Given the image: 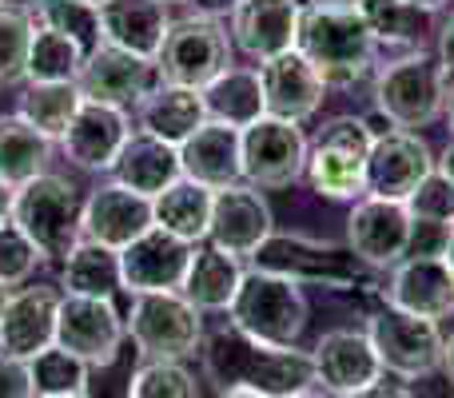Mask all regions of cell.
I'll use <instances>...</instances> for the list:
<instances>
[{"mask_svg": "<svg viewBox=\"0 0 454 398\" xmlns=\"http://www.w3.org/2000/svg\"><path fill=\"white\" fill-rule=\"evenodd\" d=\"M439 64L447 68V76L454 72V12H450V20L442 24V32H439Z\"/></svg>", "mask_w": 454, "mask_h": 398, "instance_id": "45", "label": "cell"}, {"mask_svg": "<svg viewBox=\"0 0 454 398\" xmlns=\"http://www.w3.org/2000/svg\"><path fill=\"white\" fill-rule=\"evenodd\" d=\"M212 203H215L212 188L180 176L172 188H164L152 199V211H156V227L172 231L184 243H200L207 239V227H212Z\"/></svg>", "mask_w": 454, "mask_h": 398, "instance_id": "31", "label": "cell"}, {"mask_svg": "<svg viewBox=\"0 0 454 398\" xmlns=\"http://www.w3.org/2000/svg\"><path fill=\"white\" fill-rule=\"evenodd\" d=\"M271 231H275L271 207L259 196V188H251V183H231V188L215 191L212 227H207L212 247H220L235 259H251Z\"/></svg>", "mask_w": 454, "mask_h": 398, "instance_id": "19", "label": "cell"}, {"mask_svg": "<svg viewBox=\"0 0 454 398\" xmlns=\"http://www.w3.org/2000/svg\"><path fill=\"white\" fill-rule=\"evenodd\" d=\"M72 4H84V8H100V4H108V0H72Z\"/></svg>", "mask_w": 454, "mask_h": 398, "instance_id": "54", "label": "cell"}, {"mask_svg": "<svg viewBox=\"0 0 454 398\" xmlns=\"http://www.w3.org/2000/svg\"><path fill=\"white\" fill-rule=\"evenodd\" d=\"M407 4H415V8H423V12H439L447 0H407Z\"/></svg>", "mask_w": 454, "mask_h": 398, "instance_id": "51", "label": "cell"}, {"mask_svg": "<svg viewBox=\"0 0 454 398\" xmlns=\"http://www.w3.org/2000/svg\"><path fill=\"white\" fill-rule=\"evenodd\" d=\"M259 84H263L267 116L291 120V124L311 120L323 108V100H327V80L315 72V64L299 48L259 64Z\"/></svg>", "mask_w": 454, "mask_h": 398, "instance_id": "17", "label": "cell"}, {"mask_svg": "<svg viewBox=\"0 0 454 398\" xmlns=\"http://www.w3.org/2000/svg\"><path fill=\"white\" fill-rule=\"evenodd\" d=\"M434 168H439V172H442V176H447V180L454 183V144H450L447 152H442V160H439V164H434Z\"/></svg>", "mask_w": 454, "mask_h": 398, "instance_id": "48", "label": "cell"}, {"mask_svg": "<svg viewBox=\"0 0 454 398\" xmlns=\"http://www.w3.org/2000/svg\"><path fill=\"white\" fill-rule=\"evenodd\" d=\"M347 398H407V394H399V391H387L383 383L379 386H371V391H359V394H347Z\"/></svg>", "mask_w": 454, "mask_h": 398, "instance_id": "47", "label": "cell"}, {"mask_svg": "<svg viewBox=\"0 0 454 398\" xmlns=\"http://www.w3.org/2000/svg\"><path fill=\"white\" fill-rule=\"evenodd\" d=\"M36 398H84V394H36Z\"/></svg>", "mask_w": 454, "mask_h": 398, "instance_id": "57", "label": "cell"}, {"mask_svg": "<svg viewBox=\"0 0 454 398\" xmlns=\"http://www.w3.org/2000/svg\"><path fill=\"white\" fill-rule=\"evenodd\" d=\"M32 36H36V8L0 0V84L24 80Z\"/></svg>", "mask_w": 454, "mask_h": 398, "instance_id": "37", "label": "cell"}, {"mask_svg": "<svg viewBox=\"0 0 454 398\" xmlns=\"http://www.w3.org/2000/svg\"><path fill=\"white\" fill-rule=\"evenodd\" d=\"M355 4H359L375 44L423 52L427 36H431V12L407 4V0H355Z\"/></svg>", "mask_w": 454, "mask_h": 398, "instance_id": "34", "label": "cell"}, {"mask_svg": "<svg viewBox=\"0 0 454 398\" xmlns=\"http://www.w3.org/2000/svg\"><path fill=\"white\" fill-rule=\"evenodd\" d=\"M132 398H200V383L184 363L144 359L132 375Z\"/></svg>", "mask_w": 454, "mask_h": 398, "instance_id": "39", "label": "cell"}, {"mask_svg": "<svg viewBox=\"0 0 454 398\" xmlns=\"http://www.w3.org/2000/svg\"><path fill=\"white\" fill-rule=\"evenodd\" d=\"M239 160L243 180L251 188L279 191L303 180L307 172V140L303 128L279 116H259L239 132Z\"/></svg>", "mask_w": 454, "mask_h": 398, "instance_id": "11", "label": "cell"}, {"mask_svg": "<svg viewBox=\"0 0 454 398\" xmlns=\"http://www.w3.org/2000/svg\"><path fill=\"white\" fill-rule=\"evenodd\" d=\"M311 363H315V386H323L335 398L371 391L383 378V363H379L367 331H327L315 343Z\"/></svg>", "mask_w": 454, "mask_h": 398, "instance_id": "16", "label": "cell"}, {"mask_svg": "<svg viewBox=\"0 0 454 398\" xmlns=\"http://www.w3.org/2000/svg\"><path fill=\"white\" fill-rule=\"evenodd\" d=\"M124 315L112 307V299L64 295L56 311V347L72 351L88 367H108L124 355Z\"/></svg>", "mask_w": 454, "mask_h": 398, "instance_id": "12", "label": "cell"}, {"mask_svg": "<svg viewBox=\"0 0 454 398\" xmlns=\"http://www.w3.org/2000/svg\"><path fill=\"white\" fill-rule=\"evenodd\" d=\"M4 303H8V287L0 283V315H4Z\"/></svg>", "mask_w": 454, "mask_h": 398, "instance_id": "55", "label": "cell"}, {"mask_svg": "<svg viewBox=\"0 0 454 398\" xmlns=\"http://www.w3.org/2000/svg\"><path fill=\"white\" fill-rule=\"evenodd\" d=\"M231 68V40L215 16H184L168 28L164 48L156 52V72L164 84H184L204 92L220 72Z\"/></svg>", "mask_w": 454, "mask_h": 398, "instance_id": "9", "label": "cell"}, {"mask_svg": "<svg viewBox=\"0 0 454 398\" xmlns=\"http://www.w3.org/2000/svg\"><path fill=\"white\" fill-rule=\"evenodd\" d=\"M148 227H156V211L152 199L140 191L124 188V183H104L84 199V215H80V235L96 239L104 247L124 251L132 239H140Z\"/></svg>", "mask_w": 454, "mask_h": 398, "instance_id": "21", "label": "cell"}, {"mask_svg": "<svg viewBox=\"0 0 454 398\" xmlns=\"http://www.w3.org/2000/svg\"><path fill=\"white\" fill-rule=\"evenodd\" d=\"M299 12H303V0H235L231 36L251 60L263 64L295 48Z\"/></svg>", "mask_w": 454, "mask_h": 398, "instance_id": "22", "label": "cell"}, {"mask_svg": "<svg viewBox=\"0 0 454 398\" xmlns=\"http://www.w3.org/2000/svg\"><path fill=\"white\" fill-rule=\"evenodd\" d=\"M442 371H447V378L454 383V335L447 339V347H442Z\"/></svg>", "mask_w": 454, "mask_h": 398, "instance_id": "49", "label": "cell"}, {"mask_svg": "<svg viewBox=\"0 0 454 398\" xmlns=\"http://www.w3.org/2000/svg\"><path fill=\"white\" fill-rule=\"evenodd\" d=\"M180 168L188 180L204 183L212 191H223L243 180V160H239V128L204 120L188 140L180 144Z\"/></svg>", "mask_w": 454, "mask_h": 398, "instance_id": "25", "label": "cell"}, {"mask_svg": "<svg viewBox=\"0 0 454 398\" xmlns=\"http://www.w3.org/2000/svg\"><path fill=\"white\" fill-rule=\"evenodd\" d=\"M156 60L136 56L120 44H100L84 56L76 72V88L84 100L92 104H108V108H140V100L156 88Z\"/></svg>", "mask_w": 454, "mask_h": 398, "instance_id": "13", "label": "cell"}, {"mask_svg": "<svg viewBox=\"0 0 454 398\" xmlns=\"http://www.w3.org/2000/svg\"><path fill=\"white\" fill-rule=\"evenodd\" d=\"M255 267L259 271L283 275V279H295L299 287L311 283V287H327V291H355L363 287L371 267L355 255L351 247H339V243H323L311 235H295V231H271L263 239V247L255 251Z\"/></svg>", "mask_w": 454, "mask_h": 398, "instance_id": "4", "label": "cell"}, {"mask_svg": "<svg viewBox=\"0 0 454 398\" xmlns=\"http://www.w3.org/2000/svg\"><path fill=\"white\" fill-rule=\"evenodd\" d=\"M434 172L431 148L415 132H379L367 156V196L383 199H411V191Z\"/></svg>", "mask_w": 454, "mask_h": 398, "instance_id": "18", "label": "cell"}, {"mask_svg": "<svg viewBox=\"0 0 454 398\" xmlns=\"http://www.w3.org/2000/svg\"><path fill=\"white\" fill-rule=\"evenodd\" d=\"M375 128L359 116H335L307 148V183L323 199H359L367 191V156Z\"/></svg>", "mask_w": 454, "mask_h": 398, "instance_id": "5", "label": "cell"}, {"mask_svg": "<svg viewBox=\"0 0 454 398\" xmlns=\"http://www.w3.org/2000/svg\"><path fill=\"white\" fill-rule=\"evenodd\" d=\"M454 239L450 223H434V219H415L411 215V235H407V255L403 259H447Z\"/></svg>", "mask_w": 454, "mask_h": 398, "instance_id": "43", "label": "cell"}, {"mask_svg": "<svg viewBox=\"0 0 454 398\" xmlns=\"http://www.w3.org/2000/svg\"><path fill=\"white\" fill-rule=\"evenodd\" d=\"M239 283H243L239 259L227 255L220 247H196L180 295L188 299L196 311H227L235 291H239Z\"/></svg>", "mask_w": 454, "mask_h": 398, "instance_id": "29", "label": "cell"}, {"mask_svg": "<svg viewBox=\"0 0 454 398\" xmlns=\"http://www.w3.org/2000/svg\"><path fill=\"white\" fill-rule=\"evenodd\" d=\"M407 211L415 219H434V223H450L454 227V183L434 168L407 199Z\"/></svg>", "mask_w": 454, "mask_h": 398, "instance_id": "42", "label": "cell"}, {"mask_svg": "<svg viewBox=\"0 0 454 398\" xmlns=\"http://www.w3.org/2000/svg\"><path fill=\"white\" fill-rule=\"evenodd\" d=\"M0 398H36L28 359H16V355L0 351Z\"/></svg>", "mask_w": 454, "mask_h": 398, "instance_id": "44", "label": "cell"}, {"mask_svg": "<svg viewBox=\"0 0 454 398\" xmlns=\"http://www.w3.org/2000/svg\"><path fill=\"white\" fill-rule=\"evenodd\" d=\"M64 295H88V299H112L124 279H120V251L104 247L96 239H80L76 247L64 255L60 271Z\"/></svg>", "mask_w": 454, "mask_h": 398, "instance_id": "33", "label": "cell"}, {"mask_svg": "<svg viewBox=\"0 0 454 398\" xmlns=\"http://www.w3.org/2000/svg\"><path fill=\"white\" fill-rule=\"evenodd\" d=\"M128 136H132V128H128L124 108L84 100L80 112L72 116V124L64 128L60 144H64V156L76 168H84V172H112Z\"/></svg>", "mask_w": 454, "mask_h": 398, "instance_id": "23", "label": "cell"}, {"mask_svg": "<svg viewBox=\"0 0 454 398\" xmlns=\"http://www.w3.org/2000/svg\"><path fill=\"white\" fill-rule=\"evenodd\" d=\"M307 295L295 279H283L271 271H243V283L235 291L231 307H227V319L239 335L255 339L267 347H295V339L307 327Z\"/></svg>", "mask_w": 454, "mask_h": 398, "instance_id": "3", "label": "cell"}, {"mask_svg": "<svg viewBox=\"0 0 454 398\" xmlns=\"http://www.w3.org/2000/svg\"><path fill=\"white\" fill-rule=\"evenodd\" d=\"M287 398H331L327 391H315V386H307V391H295V394H287Z\"/></svg>", "mask_w": 454, "mask_h": 398, "instance_id": "52", "label": "cell"}, {"mask_svg": "<svg viewBox=\"0 0 454 398\" xmlns=\"http://www.w3.org/2000/svg\"><path fill=\"white\" fill-rule=\"evenodd\" d=\"M60 291L48 283L8 291L4 315H0V351L16 359H36L44 347L56 343V311H60Z\"/></svg>", "mask_w": 454, "mask_h": 398, "instance_id": "20", "label": "cell"}, {"mask_svg": "<svg viewBox=\"0 0 454 398\" xmlns=\"http://www.w3.org/2000/svg\"><path fill=\"white\" fill-rule=\"evenodd\" d=\"M220 398H267L259 391H243V386H227V391H220Z\"/></svg>", "mask_w": 454, "mask_h": 398, "instance_id": "50", "label": "cell"}, {"mask_svg": "<svg viewBox=\"0 0 454 398\" xmlns=\"http://www.w3.org/2000/svg\"><path fill=\"white\" fill-rule=\"evenodd\" d=\"M112 172H116V183H124V188L156 199L160 191L172 188V183L184 176L180 148H172V144L156 140V136H148V132H132L128 144L120 148Z\"/></svg>", "mask_w": 454, "mask_h": 398, "instance_id": "27", "label": "cell"}, {"mask_svg": "<svg viewBox=\"0 0 454 398\" xmlns=\"http://www.w3.org/2000/svg\"><path fill=\"white\" fill-rule=\"evenodd\" d=\"M28 367L36 394H84L88 386V363L56 343L44 347L36 359H28Z\"/></svg>", "mask_w": 454, "mask_h": 398, "instance_id": "38", "label": "cell"}, {"mask_svg": "<svg viewBox=\"0 0 454 398\" xmlns=\"http://www.w3.org/2000/svg\"><path fill=\"white\" fill-rule=\"evenodd\" d=\"M36 259H40V251L32 247V239L12 219L0 223V283H4V287L28 283V275L36 271Z\"/></svg>", "mask_w": 454, "mask_h": 398, "instance_id": "41", "label": "cell"}, {"mask_svg": "<svg viewBox=\"0 0 454 398\" xmlns=\"http://www.w3.org/2000/svg\"><path fill=\"white\" fill-rule=\"evenodd\" d=\"M12 199H16V188H8V183L0 180V223L12 219Z\"/></svg>", "mask_w": 454, "mask_h": 398, "instance_id": "46", "label": "cell"}, {"mask_svg": "<svg viewBox=\"0 0 454 398\" xmlns=\"http://www.w3.org/2000/svg\"><path fill=\"white\" fill-rule=\"evenodd\" d=\"M96 16H100V40L128 48L136 56H148V60H156L168 28H172L164 0H108L96 8Z\"/></svg>", "mask_w": 454, "mask_h": 398, "instance_id": "26", "label": "cell"}, {"mask_svg": "<svg viewBox=\"0 0 454 398\" xmlns=\"http://www.w3.org/2000/svg\"><path fill=\"white\" fill-rule=\"evenodd\" d=\"M447 267H450V275H454V239H450V251H447Z\"/></svg>", "mask_w": 454, "mask_h": 398, "instance_id": "56", "label": "cell"}, {"mask_svg": "<svg viewBox=\"0 0 454 398\" xmlns=\"http://www.w3.org/2000/svg\"><path fill=\"white\" fill-rule=\"evenodd\" d=\"M164 4H196V0H164Z\"/></svg>", "mask_w": 454, "mask_h": 398, "instance_id": "58", "label": "cell"}, {"mask_svg": "<svg viewBox=\"0 0 454 398\" xmlns=\"http://www.w3.org/2000/svg\"><path fill=\"white\" fill-rule=\"evenodd\" d=\"M295 48L315 64L327 88H351L375 64V36L355 0H307Z\"/></svg>", "mask_w": 454, "mask_h": 398, "instance_id": "2", "label": "cell"}, {"mask_svg": "<svg viewBox=\"0 0 454 398\" xmlns=\"http://www.w3.org/2000/svg\"><path fill=\"white\" fill-rule=\"evenodd\" d=\"M80 104H84V96H80L76 80H68V84H28L20 96V116L32 128H40L48 140H60L64 128L80 112Z\"/></svg>", "mask_w": 454, "mask_h": 398, "instance_id": "36", "label": "cell"}, {"mask_svg": "<svg viewBox=\"0 0 454 398\" xmlns=\"http://www.w3.org/2000/svg\"><path fill=\"white\" fill-rule=\"evenodd\" d=\"M36 16H40V24H48V28L68 32L72 40H80L84 52H92V48L100 44V16H96V8L72 4V0H40Z\"/></svg>", "mask_w": 454, "mask_h": 398, "instance_id": "40", "label": "cell"}, {"mask_svg": "<svg viewBox=\"0 0 454 398\" xmlns=\"http://www.w3.org/2000/svg\"><path fill=\"white\" fill-rule=\"evenodd\" d=\"M204 371L220 391L243 386L267 398H287L295 391L315 386V363L299 347H267L255 339L239 335L235 327L212 335L204 347Z\"/></svg>", "mask_w": 454, "mask_h": 398, "instance_id": "1", "label": "cell"}, {"mask_svg": "<svg viewBox=\"0 0 454 398\" xmlns=\"http://www.w3.org/2000/svg\"><path fill=\"white\" fill-rule=\"evenodd\" d=\"M204 120H207V112H204V96H200V88L156 84L140 100V132L156 136V140L172 144V148H180Z\"/></svg>", "mask_w": 454, "mask_h": 398, "instance_id": "28", "label": "cell"}, {"mask_svg": "<svg viewBox=\"0 0 454 398\" xmlns=\"http://www.w3.org/2000/svg\"><path fill=\"white\" fill-rule=\"evenodd\" d=\"M80 215H84V203H80L76 188L64 176L44 172L36 180H28L24 188H16L12 223L32 239L40 259H64L84 239L80 235Z\"/></svg>", "mask_w": 454, "mask_h": 398, "instance_id": "8", "label": "cell"}, {"mask_svg": "<svg viewBox=\"0 0 454 398\" xmlns=\"http://www.w3.org/2000/svg\"><path fill=\"white\" fill-rule=\"evenodd\" d=\"M367 339L375 343V355L383 371L399 378H427L442 367V347L447 339L439 335L434 319H419L399 307H379L367 323Z\"/></svg>", "mask_w": 454, "mask_h": 398, "instance_id": "10", "label": "cell"}, {"mask_svg": "<svg viewBox=\"0 0 454 398\" xmlns=\"http://www.w3.org/2000/svg\"><path fill=\"white\" fill-rule=\"evenodd\" d=\"M447 124H450V132H454V84L447 88Z\"/></svg>", "mask_w": 454, "mask_h": 398, "instance_id": "53", "label": "cell"}, {"mask_svg": "<svg viewBox=\"0 0 454 398\" xmlns=\"http://www.w3.org/2000/svg\"><path fill=\"white\" fill-rule=\"evenodd\" d=\"M407 235H411V211L403 199L383 196H363L355 199L351 219H347V247L371 267H399L407 255Z\"/></svg>", "mask_w": 454, "mask_h": 398, "instance_id": "14", "label": "cell"}, {"mask_svg": "<svg viewBox=\"0 0 454 398\" xmlns=\"http://www.w3.org/2000/svg\"><path fill=\"white\" fill-rule=\"evenodd\" d=\"M124 327H128V339L136 343L140 359L184 363L204 347V311H196L180 291L132 295Z\"/></svg>", "mask_w": 454, "mask_h": 398, "instance_id": "6", "label": "cell"}, {"mask_svg": "<svg viewBox=\"0 0 454 398\" xmlns=\"http://www.w3.org/2000/svg\"><path fill=\"white\" fill-rule=\"evenodd\" d=\"M196 243L176 239L164 227H148L140 239H132L120 251V279L128 295H148V291H180L188 275Z\"/></svg>", "mask_w": 454, "mask_h": 398, "instance_id": "15", "label": "cell"}, {"mask_svg": "<svg viewBox=\"0 0 454 398\" xmlns=\"http://www.w3.org/2000/svg\"><path fill=\"white\" fill-rule=\"evenodd\" d=\"M48 160H52V140L40 128H32L20 112L0 116V180L8 188H24L28 180L44 176Z\"/></svg>", "mask_w": 454, "mask_h": 398, "instance_id": "32", "label": "cell"}, {"mask_svg": "<svg viewBox=\"0 0 454 398\" xmlns=\"http://www.w3.org/2000/svg\"><path fill=\"white\" fill-rule=\"evenodd\" d=\"M379 116L399 132H415L442 116L447 108V68L427 52H407L391 60L375 80Z\"/></svg>", "mask_w": 454, "mask_h": 398, "instance_id": "7", "label": "cell"}, {"mask_svg": "<svg viewBox=\"0 0 454 398\" xmlns=\"http://www.w3.org/2000/svg\"><path fill=\"white\" fill-rule=\"evenodd\" d=\"M204 112L207 120L215 124H227V128H247L255 124L259 116H267L263 108V84H259V68H227L212 84L204 88Z\"/></svg>", "mask_w": 454, "mask_h": 398, "instance_id": "30", "label": "cell"}, {"mask_svg": "<svg viewBox=\"0 0 454 398\" xmlns=\"http://www.w3.org/2000/svg\"><path fill=\"white\" fill-rule=\"evenodd\" d=\"M387 303L419 319H447L454 311V275L447 259H403L387 283Z\"/></svg>", "mask_w": 454, "mask_h": 398, "instance_id": "24", "label": "cell"}, {"mask_svg": "<svg viewBox=\"0 0 454 398\" xmlns=\"http://www.w3.org/2000/svg\"><path fill=\"white\" fill-rule=\"evenodd\" d=\"M84 56H88L84 44L72 40L68 32H56V28H48V24H36L24 80H28V84H68V80H76Z\"/></svg>", "mask_w": 454, "mask_h": 398, "instance_id": "35", "label": "cell"}]
</instances>
